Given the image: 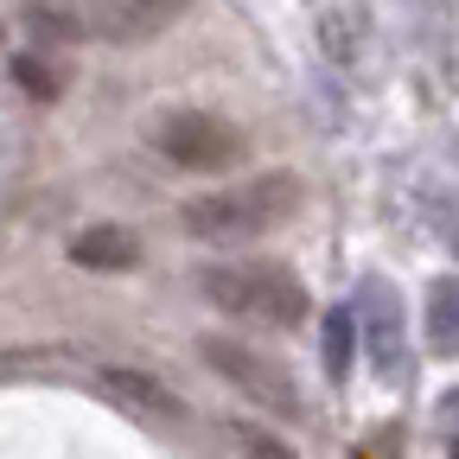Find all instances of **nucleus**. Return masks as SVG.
<instances>
[{"label": "nucleus", "mask_w": 459, "mask_h": 459, "mask_svg": "<svg viewBox=\"0 0 459 459\" xmlns=\"http://www.w3.org/2000/svg\"><path fill=\"white\" fill-rule=\"evenodd\" d=\"M294 211H300V179L294 172H255L243 186H217V192L192 198L179 211V223L204 249H249V243L274 237L281 223H294Z\"/></svg>", "instance_id": "1"}, {"label": "nucleus", "mask_w": 459, "mask_h": 459, "mask_svg": "<svg viewBox=\"0 0 459 459\" xmlns=\"http://www.w3.org/2000/svg\"><path fill=\"white\" fill-rule=\"evenodd\" d=\"M198 294L217 313L243 319V325H268V332H287L307 319V287L281 262H211V268H198Z\"/></svg>", "instance_id": "2"}, {"label": "nucleus", "mask_w": 459, "mask_h": 459, "mask_svg": "<svg viewBox=\"0 0 459 459\" xmlns=\"http://www.w3.org/2000/svg\"><path fill=\"white\" fill-rule=\"evenodd\" d=\"M153 153L179 172H230L249 153V134L211 108H172L153 122Z\"/></svg>", "instance_id": "3"}, {"label": "nucleus", "mask_w": 459, "mask_h": 459, "mask_svg": "<svg viewBox=\"0 0 459 459\" xmlns=\"http://www.w3.org/2000/svg\"><path fill=\"white\" fill-rule=\"evenodd\" d=\"M198 358L230 383V389H243V402H255L262 415H281V421H300V383L287 377L268 351H249L243 338H223V332H211V338H198Z\"/></svg>", "instance_id": "4"}, {"label": "nucleus", "mask_w": 459, "mask_h": 459, "mask_svg": "<svg viewBox=\"0 0 459 459\" xmlns=\"http://www.w3.org/2000/svg\"><path fill=\"white\" fill-rule=\"evenodd\" d=\"M192 13V0H90V32L108 45H147Z\"/></svg>", "instance_id": "5"}, {"label": "nucleus", "mask_w": 459, "mask_h": 459, "mask_svg": "<svg viewBox=\"0 0 459 459\" xmlns=\"http://www.w3.org/2000/svg\"><path fill=\"white\" fill-rule=\"evenodd\" d=\"M307 26L325 65L351 71L370 51V0H307Z\"/></svg>", "instance_id": "6"}, {"label": "nucleus", "mask_w": 459, "mask_h": 459, "mask_svg": "<svg viewBox=\"0 0 459 459\" xmlns=\"http://www.w3.org/2000/svg\"><path fill=\"white\" fill-rule=\"evenodd\" d=\"M96 395L115 402V409H128V415H147V421H179V395H172L153 370H134V364H102L90 370Z\"/></svg>", "instance_id": "7"}, {"label": "nucleus", "mask_w": 459, "mask_h": 459, "mask_svg": "<svg viewBox=\"0 0 459 459\" xmlns=\"http://www.w3.org/2000/svg\"><path fill=\"white\" fill-rule=\"evenodd\" d=\"M358 313H364V351H370V364H377V377L383 383H395L402 377V300L389 294L383 281H364L358 287Z\"/></svg>", "instance_id": "8"}, {"label": "nucleus", "mask_w": 459, "mask_h": 459, "mask_svg": "<svg viewBox=\"0 0 459 459\" xmlns=\"http://www.w3.org/2000/svg\"><path fill=\"white\" fill-rule=\"evenodd\" d=\"M71 262L77 268H102V274H122L141 262V237H128L122 223H90L71 237Z\"/></svg>", "instance_id": "9"}, {"label": "nucleus", "mask_w": 459, "mask_h": 459, "mask_svg": "<svg viewBox=\"0 0 459 459\" xmlns=\"http://www.w3.org/2000/svg\"><path fill=\"white\" fill-rule=\"evenodd\" d=\"M20 26L32 32V45H77L83 39V26H90V13L77 7V0H20Z\"/></svg>", "instance_id": "10"}, {"label": "nucleus", "mask_w": 459, "mask_h": 459, "mask_svg": "<svg viewBox=\"0 0 459 459\" xmlns=\"http://www.w3.org/2000/svg\"><path fill=\"white\" fill-rule=\"evenodd\" d=\"M428 344L440 358H459V281H434V294H428Z\"/></svg>", "instance_id": "11"}, {"label": "nucleus", "mask_w": 459, "mask_h": 459, "mask_svg": "<svg viewBox=\"0 0 459 459\" xmlns=\"http://www.w3.org/2000/svg\"><path fill=\"white\" fill-rule=\"evenodd\" d=\"M351 358H358V325H351V313L338 307V313H325V377L344 383Z\"/></svg>", "instance_id": "12"}, {"label": "nucleus", "mask_w": 459, "mask_h": 459, "mask_svg": "<svg viewBox=\"0 0 459 459\" xmlns=\"http://www.w3.org/2000/svg\"><path fill=\"white\" fill-rule=\"evenodd\" d=\"M230 440H237L243 459H300L281 434H268V428H255V421H230Z\"/></svg>", "instance_id": "13"}, {"label": "nucleus", "mask_w": 459, "mask_h": 459, "mask_svg": "<svg viewBox=\"0 0 459 459\" xmlns=\"http://www.w3.org/2000/svg\"><path fill=\"white\" fill-rule=\"evenodd\" d=\"M13 77H20V90H26V96H39V102H51L57 90H65V77H57L45 57H13Z\"/></svg>", "instance_id": "14"}, {"label": "nucleus", "mask_w": 459, "mask_h": 459, "mask_svg": "<svg viewBox=\"0 0 459 459\" xmlns=\"http://www.w3.org/2000/svg\"><path fill=\"white\" fill-rule=\"evenodd\" d=\"M440 440H446V459H459V389L440 402Z\"/></svg>", "instance_id": "15"}]
</instances>
